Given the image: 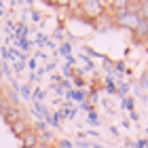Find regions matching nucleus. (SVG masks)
<instances>
[{"label": "nucleus", "mask_w": 148, "mask_h": 148, "mask_svg": "<svg viewBox=\"0 0 148 148\" xmlns=\"http://www.w3.org/2000/svg\"><path fill=\"white\" fill-rule=\"evenodd\" d=\"M138 17H140V21H146V19H148V0H142V2H140Z\"/></svg>", "instance_id": "7"}, {"label": "nucleus", "mask_w": 148, "mask_h": 148, "mask_svg": "<svg viewBox=\"0 0 148 148\" xmlns=\"http://www.w3.org/2000/svg\"><path fill=\"white\" fill-rule=\"evenodd\" d=\"M114 21H116V25H121V28H129V30H136V28H138V23H140V17H138V13L123 11V13H116Z\"/></svg>", "instance_id": "2"}, {"label": "nucleus", "mask_w": 148, "mask_h": 148, "mask_svg": "<svg viewBox=\"0 0 148 148\" xmlns=\"http://www.w3.org/2000/svg\"><path fill=\"white\" fill-rule=\"evenodd\" d=\"M142 87L148 89V72H144V76H142Z\"/></svg>", "instance_id": "9"}, {"label": "nucleus", "mask_w": 148, "mask_h": 148, "mask_svg": "<svg viewBox=\"0 0 148 148\" xmlns=\"http://www.w3.org/2000/svg\"><path fill=\"white\" fill-rule=\"evenodd\" d=\"M36 148H51V146H49V144H45V142H40V144H38Z\"/></svg>", "instance_id": "10"}, {"label": "nucleus", "mask_w": 148, "mask_h": 148, "mask_svg": "<svg viewBox=\"0 0 148 148\" xmlns=\"http://www.w3.org/2000/svg\"><path fill=\"white\" fill-rule=\"evenodd\" d=\"M133 34H136V38H140V40H148V23L146 21H140L138 28L133 30Z\"/></svg>", "instance_id": "5"}, {"label": "nucleus", "mask_w": 148, "mask_h": 148, "mask_svg": "<svg viewBox=\"0 0 148 148\" xmlns=\"http://www.w3.org/2000/svg\"><path fill=\"white\" fill-rule=\"evenodd\" d=\"M146 23H148V19H146Z\"/></svg>", "instance_id": "12"}, {"label": "nucleus", "mask_w": 148, "mask_h": 148, "mask_svg": "<svg viewBox=\"0 0 148 148\" xmlns=\"http://www.w3.org/2000/svg\"><path fill=\"white\" fill-rule=\"evenodd\" d=\"M110 6L116 13H123V11H127V0H114V2H110Z\"/></svg>", "instance_id": "8"}, {"label": "nucleus", "mask_w": 148, "mask_h": 148, "mask_svg": "<svg viewBox=\"0 0 148 148\" xmlns=\"http://www.w3.org/2000/svg\"><path fill=\"white\" fill-rule=\"evenodd\" d=\"M19 140H21V146H23V148H36V146L40 144L38 133H36L34 129H32V127H30L28 131H23L21 136H19Z\"/></svg>", "instance_id": "3"}, {"label": "nucleus", "mask_w": 148, "mask_h": 148, "mask_svg": "<svg viewBox=\"0 0 148 148\" xmlns=\"http://www.w3.org/2000/svg\"><path fill=\"white\" fill-rule=\"evenodd\" d=\"M80 9H83V15H87L89 19H97L104 15V2L99 0H83L80 2Z\"/></svg>", "instance_id": "1"}, {"label": "nucleus", "mask_w": 148, "mask_h": 148, "mask_svg": "<svg viewBox=\"0 0 148 148\" xmlns=\"http://www.w3.org/2000/svg\"><path fill=\"white\" fill-rule=\"evenodd\" d=\"M4 121H6L9 125H15L17 121H21V110L15 108V106H11V110L4 114Z\"/></svg>", "instance_id": "4"}, {"label": "nucleus", "mask_w": 148, "mask_h": 148, "mask_svg": "<svg viewBox=\"0 0 148 148\" xmlns=\"http://www.w3.org/2000/svg\"><path fill=\"white\" fill-rule=\"evenodd\" d=\"M11 127H13V133H15V136H21L23 131H28V129H30L28 123H25L23 119H21V121H17V123H15V125H11Z\"/></svg>", "instance_id": "6"}, {"label": "nucleus", "mask_w": 148, "mask_h": 148, "mask_svg": "<svg viewBox=\"0 0 148 148\" xmlns=\"http://www.w3.org/2000/svg\"><path fill=\"white\" fill-rule=\"evenodd\" d=\"M0 97H2V89H0Z\"/></svg>", "instance_id": "11"}]
</instances>
